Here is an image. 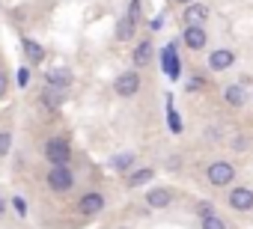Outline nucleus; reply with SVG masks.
Instances as JSON below:
<instances>
[{
  "instance_id": "nucleus-33",
  "label": "nucleus",
  "mask_w": 253,
  "mask_h": 229,
  "mask_svg": "<svg viewBox=\"0 0 253 229\" xmlns=\"http://www.w3.org/2000/svg\"><path fill=\"white\" fill-rule=\"evenodd\" d=\"M170 3H176V6H182V9H185L188 3H194V0H170Z\"/></svg>"
},
{
  "instance_id": "nucleus-30",
  "label": "nucleus",
  "mask_w": 253,
  "mask_h": 229,
  "mask_svg": "<svg viewBox=\"0 0 253 229\" xmlns=\"http://www.w3.org/2000/svg\"><path fill=\"white\" fill-rule=\"evenodd\" d=\"M9 89H12L9 75H6V69H0V101H6V98H9Z\"/></svg>"
},
{
  "instance_id": "nucleus-7",
  "label": "nucleus",
  "mask_w": 253,
  "mask_h": 229,
  "mask_svg": "<svg viewBox=\"0 0 253 229\" xmlns=\"http://www.w3.org/2000/svg\"><path fill=\"white\" fill-rule=\"evenodd\" d=\"M152 60H155V39H152V33H146L131 48V69L134 72H143V69L152 66Z\"/></svg>"
},
{
  "instance_id": "nucleus-22",
  "label": "nucleus",
  "mask_w": 253,
  "mask_h": 229,
  "mask_svg": "<svg viewBox=\"0 0 253 229\" xmlns=\"http://www.w3.org/2000/svg\"><path fill=\"white\" fill-rule=\"evenodd\" d=\"M12 140H15V131L6 125V128H0V164L6 161V155L12 152Z\"/></svg>"
},
{
  "instance_id": "nucleus-4",
  "label": "nucleus",
  "mask_w": 253,
  "mask_h": 229,
  "mask_svg": "<svg viewBox=\"0 0 253 229\" xmlns=\"http://www.w3.org/2000/svg\"><path fill=\"white\" fill-rule=\"evenodd\" d=\"M75 185H78V173L72 170V167H48V173H45V188L51 191V193H72L75 191Z\"/></svg>"
},
{
  "instance_id": "nucleus-1",
  "label": "nucleus",
  "mask_w": 253,
  "mask_h": 229,
  "mask_svg": "<svg viewBox=\"0 0 253 229\" xmlns=\"http://www.w3.org/2000/svg\"><path fill=\"white\" fill-rule=\"evenodd\" d=\"M42 158L48 167H72V158H75V149H72V140L66 134H51L45 137L42 143Z\"/></svg>"
},
{
  "instance_id": "nucleus-2",
  "label": "nucleus",
  "mask_w": 253,
  "mask_h": 229,
  "mask_svg": "<svg viewBox=\"0 0 253 229\" xmlns=\"http://www.w3.org/2000/svg\"><path fill=\"white\" fill-rule=\"evenodd\" d=\"M203 179H206V185H209V188H214V191H226V188H232V185H235L238 170H235V164H232V161H226V158H214V161H209V164H206Z\"/></svg>"
},
{
  "instance_id": "nucleus-6",
  "label": "nucleus",
  "mask_w": 253,
  "mask_h": 229,
  "mask_svg": "<svg viewBox=\"0 0 253 229\" xmlns=\"http://www.w3.org/2000/svg\"><path fill=\"white\" fill-rule=\"evenodd\" d=\"M140 89H143V75L134 72V69H125V72H119L113 77V92L119 98H134Z\"/></svg>"
},
{
  "instance_id": "nucleus-16",
  "label": "nucleus",
  "mask_w": 253,
  "mask_h": 229,
  "mask_svg": "<svg viewBox=\"0 0 253 229\" xmlns=\"http://www.w3.org/2000/svg\"><path fill=\"white\" fill-rule=\"evenodd\" d=\"M140 33V24L134 21V18H128V15H119L116 18V27H113V39L119 42V45H128V42H134V36Z\"/></svg>"
},
{
  "instance_id": "nucleus-18",
  "label": "nucleus",
  "mask_w": 253,
  "mask_h": 229,
  "mask_svg": "<svg viewBox=\"0 0 253 229\" xmlns=\"http://www.w3.org/2000/svg\"><path fill=\"white\" fill-rule=\"evenodd\" d=\"M211 18V9L209 3H200V0H194V3L185 6L182 12V24H197V27H206V21Z\"/></svg>"
},
{
  "instance_id": "nucleus-27",
  "label": "nucleus",
  "mask_w": 253,
  "mask_h": 229,
  "mask_svg": "<svg viewBox=\"0 0 253 229\" xmlns=\"http://www.w3.org/2000/svg\"><path fill=\"white\" fill-rule=\"evenodd\" d=\"M33 83V72H30V66H21L18 72H15V86H21V89H27Z\"/></svg>"
},
{
  "instance_id": "nucleus-26",
  "label": "nucleus",
  "mask_w": 253,
  "mask_h": 229,
  "mask_svg": "<svg viewBox=\"0 0 253 229\" xmlns=\"http://www.w3.org/2000/svg\"><path fill=\"white\" fill-rule=\"evenodd\" d=\"M125 15L134 18L137 24H143V0H128V6H125Z\"/></svg>"
},
{
  "instance_id": "nucleus-12",
  "label": "nucleus",
  "mask_w": 253,
  "mask_h": 229,
  "mask_svg": "<svg viewBox=\"0 0 253 229\" xmlns=\"http://www.w3.org/2000/svg\"><path fill=\"white\" fill-rule=\"evenodd\" d=\"M45 86L72 92V86H75V72H72L69 66H54V69L45 72Z\"/></svg>"
},
{
  "instance_id": "nucleus-32",
  "label": "nucleus",
  "mask_w": 253,
  "mask_h": 229,
  "mask_svg": "<svg viewBox=\"0 0 253 229\" xmlns=\"http://www.w3.org/2000/svg\"><path fill=\"white\" fill-rule=\"evenodd\" d=\"M161 24H164V18H152V24H149V30H158Z\"/></svg>"
},
{
  "instance_id": "nucleus-3",
  "label": "nucleus",
  "mask_w": 253,
  "mask_h": 229,
  "mask_svg": "<svg viewBox=\"0 0 253 229\" xmlns=\"http://www.w3.org/2000/svg\"><path fill=\"white\" fill-rule=\"evenodd\" d=\"M104 208H107V196L101 191H84L75 199V217H81V220H92V217L104 214Z\"/></svg>"
},
{
  "instance_id": "nucleus-9",
  "label": "nucleus",
  "mask_w": 253,
  "mask_h": 229,
  "mask_svg": "<svg viewBox=\"0 0 253 229\" xmlns=\"http://www.w3.org/2000/svg\"><path fill=\"white\" fill-rule=\"evenodd\" d=\"M226 205L238 214H247L253 211V188L250 185H232L226 188Z\"/></svg>"
},
{
  "instance_id": "nucleus-34",
  "label": "nucleus",
  "mask_w": 253,
  "mask_h": 229,
  "mask_svg": "<svg viewBox=\"0 0 253 229\" xmlns=\"http://www.w3.org/2000/svg\"><path fill=\"white\" fill-rule=\"evenodd\" d=\"M6 205H9V202L3 199V193H0V214H3V211H6Z\"/></svg>"
},
{
  "instance_id": "nucleus-21",
  "label": "nucleus",
  "mask_w": 253,
  "mask_h": 229,
  "mask_svg": "<svg viewBox=\"0 0 253 229\" xmlns=\"http://www.w3.org/2000/svg\"><path fill=\"white\" fill-rule=\"evenodd\" d=\"M209 83H211L209 72H206V69H197V72H191V75H188L185 92H188V95H194V92H206V89H209Z\"/></svg>"
},
{
  "instance_id": "nucleus-29",
  "label": "nucleus",
  "mask_w": 253,
  "mask_h": 229,
  "mask_svg": "<svg viewBox=\"0 0 253 229\" xmlns=\"http://www.w3.org/2000/svg\"><path fill=\"white\" fill-rule=\"evenodd\" d=\"M9 202H12V208H15V214H18V217L24 220V217H27V211H30V208H27V199H24L21 193H15V196H12Z\"/></svg>"
},
{
  "instance_id": "nucleus-8",
  "label": "nucleus",
  "mask_w": 253,
  "mask_h": 229,
  "mask_svg": "<svg viewBox=\"0 0 253 229\" xmlns=\"http://www.w3.org/2000/svg\"><path fill=\"white\" fill-rule=\"evenodd\" d=\"M235 63H238V54H235L232 48H214V51L206 54V72H209V75H223V72H229Z\"/></svg>"
},
{
  "instance_id": "nucleus-31",
  "label": "nucleus",
  "mask_w": 253,
  "mask_h": 229,
  "mask_svg": "<svg viewBox=\"0 0 253 229\" xmlns=\"http://www.w3.org/2000/svg\"><path fill=\"white\" fill-rule=\"evenodd\" d=\"M182 167V161H179V155L173 152V158H167V170H179Z\"/></svg>"
},
{
  "instance_id": "nucleus-24",
  "label": "nucleus",
  "mask_w": 253,
  "mask_h": 229,
  "mask_svg": "<svg viewBox=\"0 0 253 229\" xmlns=\"http://www.w3.org/2000/svg\"><path fill=\"white\" fill-rule=\"evenodd\" d=\"M203 137H206V143H226V131H223V125H206V131H203Z\"/></svg>"
},
{
  "instance_id": "nucleus-19",
  "label": "nucleus",
  "mask_w": 253,
  "mask_h": 229,
  "mask_svg": "<svg viewBox=\"0 0 253 229\" xmlns=\"http://www.w3.org/2000/svg\"><path fill=\"white\" fill-rule=\"evenodd\" d=\"M107 167H110L116 176H122V179H125L131 170H137V155H134V152H116V155H110Z\"/></svg>"
},
{
  "instance_id": "nucleus-20",
  "label": "nucleus",
  "mask_w": 253,
  "mask_h": 229,
  "mask_svg": "<svg viewBox=\"0 0 253 229\" xmlns=\"http://www.w3.org/2000/svg\"><path fill=\"white\" fill-rule=\"evenodd\" d=\"M164 119H167V128H170V134H173V137H179V134L185 131L182 113H179V107L173 104V92H167V98H164Z\"/></svg>"
},
{
  "instance_id": "nucleus-35",
  "label": "nucleus",
  "mask_w": 253,
  "mask_h": 229,
  "mask_svg": "<svg viewBox=\"0 0 253 229\" xmlns=\"http://www.w3.org/2000/svg\"><path fill=\"white\" fill-rule=\"evenodd\" d=\"M250 101H253V95H250Z\"/></svg>"
},
{
  "instance_id": "nucleus-10",
  "label": "nucleus",
  "mask_w": 253,
  "mask_h": 229,
  "mask_svg": "<svg viewBox=\"0 0 253 229\" xmlns=\"http://www.w3.org/2000/svg\"><path fill=\"white\" fill-rule=\"evenodd\" d=\"M161 72L170 77V80H179L182 77V60H179V42H167L161 48Z\"/></svg>"
},
{
  "instance_id": "nucleus-23",
  "label": "nucleus",
  "mask_w": 253,
  "mask_h": 229,
  "mask_svg": "<svg viewBox=\"0 0 253 229\" xmlns=\"http://www.w3.org/2000/svg\"><path fill=\"white\" fill-rule=\"evenodd\" d=\"M191 211L197 214V220H203V217H211V214H217V205H214L211 199H197V202L191 205Z\"/></svg>"
},
{
  "instance_id": "nucleus-5",
  "label": "nucleus",
  "mask_w": 253,
  "mask_h": 229,
  "mask_svg": "<svg viewBox=\"0 0 253 229\" xmlns=\"http://www.w3.org/2000/svg\"><path fill=\"white\" fill-rule=\"evenodd\" d=\"M176 188H170V185H152V188H146L143 191V202H146V208L149 211H164V208H170L173 202H176Z\"/></svg>"
},
{
  "instance_id": "nucleus-13",
  "label": "nucleus",
  "mask_w": 253,
  "mask_h": 229,
  "mask_svg": "<svg viewBox=\"0 0 253 229\" xmlns=\"http://www.w3.org/2000/svg\"><path fill=\"white\" fill-rule=\"evenodd\" d=\"M220 98H223V104H226L229 110H241V107H247L250 92H247V86H241L238 80H232V83H223Z\"/></svg>"
},
{
  "instance_id": "nucleus-28",
  "label": "nucleus",
  "mask_w": 253,
  "mask_h": 229,
  "mask_svg": "<svg viewBox=\"0 0 253 229\" xmlns=\"http://www.w3.org/2000/svg\"><path fill=\"white\" fill-rule=\"evenodd\" d=\"M229 146H232L235 152H247V149H250V137H247L244 131H238L235 137H229Z\"/></svg>"
},
{
  "instance_id": "nucleus-25",
  "label": "nucleus",
  "mask_w": 253,
  "mask_h": 229,
  "mask_svg": "<svg viewBox=\"0 0 253 229\" xmlns=\"http://www.w3.org/2000/svg\"><path fill=\"white\" fill-rule=\"evenodd\" d=\"M200 229H229V220L220 217V214H211V217H203L200 220Z\"/></svg>"
},
{
  "instance_id": "nucleus-14",
  "label": "nucleus",
  "mask_w": 253,
  "mask_h": 229,
  "mask_svg": "<svg viewBox=\"0 0 253 229\" xmlns=\"http://www.w3.org/2000/svg\"><path fill=\"white\" fill-rule=\"evenodd\" d=\"M21 54H24L27 66H45V60H48V48L33 36H21Z\"/></svg>"
},
{
  "instance_id": "nucleus-17",
  "label": "nucleus",
  "mask_w": 253,
  "mask_h": 229,
  "mask_svg": "<svg viewBox=\"0 0 253 229\" xmlns=\"http://www.w3.org/2000/svg\"><path fill=\"white\" fill-rule=\"evenodd\" d=\"M155 176H158L155 167H137V170H131L128 176L122 179V185L128 188V191H146V185H152Z\"/></svg>"
},
{
  "instance_id": "nucleus-15",
  "label": "nucleus",
  "mask_w": 253,
  "mask_h": 229,
  "mask_svg": "<svg viewBox=\"0 0 253 229\" xmlns=\"http://www.w3.org/2000/svg\"><path fill=\"white\" fill-rule=\"evenodd\" d=\"M69 95L72 92H63V89H51V86H42L39 89V107L45 110V113H60V107L69 101Z\"/></svg>"
},
{
  "instance_id": "nucleus-11",
  "label": "nucleus",
  "mask_w": 253,
  "mask_h": 229,
  "mask_svg": "<svg viewBox=\"0 0 253 229\" xmlns=\"http://www.w3.org/2000/svg\"><path fill=\"white\" fill-rule=\"evenodd\" d=\"M188 51H194V54H200V51H206L209 48V30L206 27H197V24H185L182 27V39H179Z\"/></svg>"
}]
</instances>
